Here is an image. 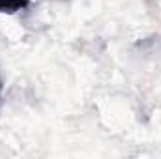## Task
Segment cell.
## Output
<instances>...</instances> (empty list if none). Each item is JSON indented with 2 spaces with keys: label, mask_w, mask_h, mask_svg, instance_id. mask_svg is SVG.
<instances>
[{
  "label": "cell",
  "mask_w": 161,
  "mask_h": 159,
  "mask_svg": "<svg viewBox=\"0 0 161 159\" xmlns=\"http://www.w3.org/2000/svg\"><path fill=\"white\" fill-rule=\"evenodd\" d=\"M32 0H0V13H17L21 9H26Z\"/></svg>",
  "instance_id": "obj_1"
},
{
  "label": "cell",
  "mask_w": 161,
  "mask_h": 159,
  "mask_svg": "<svg viewBox=\"0 0 161 159\" xmlns=\"http://www.w3.org/2000/svg\"><path fill=\"white\" fill-rule=\"evenodd\" d=\"M0 96H2V79H0Z\"/></svg>",
  "instance_id": "obj_2"
}]
</instances>
